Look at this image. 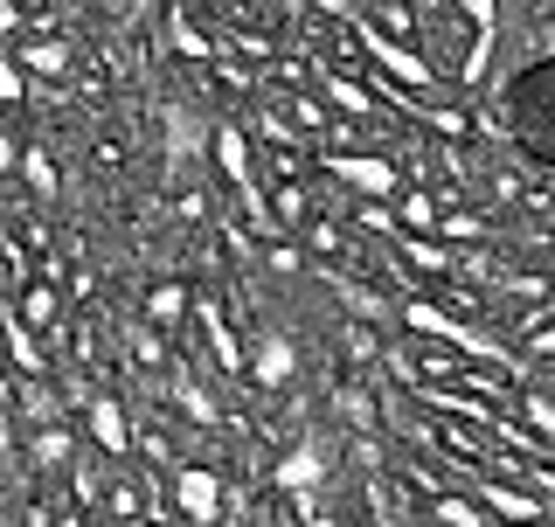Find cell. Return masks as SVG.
Returning <instances> with one entry per match:
<instances>
[{"label": "cell", "instance_id": "cell-1", "mask_svg": "<svg viewBox=\"0 0 555 527\" xmlns=\"http://www.w3.org/2000/svg\"><path fill=\"white\" fill-rule=\"evenodd\" d=\"M500 132L534 167H555V56H534L528 69L507 77V91H500Z\"/></svg>", "mask_w": 555, "mask_h": 527}]
</instances>
